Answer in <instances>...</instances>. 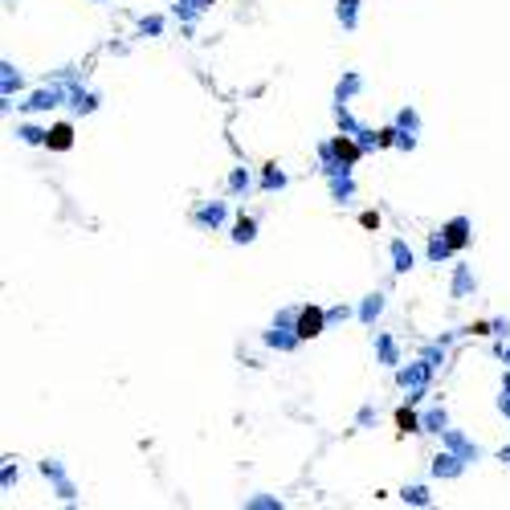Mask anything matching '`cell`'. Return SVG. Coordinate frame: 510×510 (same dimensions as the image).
Segmentation results:
<instances>
[{
  "label": "cell",
  "instance_id": "7",
  "mask_svg": "<svg viewBox=\"0 0 510 510\" xmlns=\"http://www.w3.org/2000/svg\"><path fill=\"white\" fill-rule=\"evenodd\" d=\"M237 241H249L254 237V221H237V233H233Z\"/></svg>",
  "mask_w": 510,
  "mask_h": 510
},
{
  "label": "cell",
  "instance_id": "1",
  "mask_svg": "<svg viewBox=\"0 0 510 510\" xmlns=\"http://www.w3.org/2000/svg\"><path fill=\"white\" fill-rule=\"evenodd\" d=\"M323 331V310H315V306H306L298 315V339H315Z\"/></svg>",
  "mask_w": 510,
  "mask_h": 510
},
{
  "label": "cell",
  "instance_id": "2",
  "mask_svg": "<svg viewBox=\"0 0 510 510\" xmlns=\"http://www.w3.org/2000/svg\"><path fill=\"white\" fill-rule=\"evenodd\" d=\"M49 147H53V151H66V147H70V127H66V123L49 131Z\"/></svg>",
  "mask_w": 510,
  "mask_h": 510
},
{
  "label": "cell",
  "instance_id": "3",
  "mask_svg": "<svg viewBox=\"0 0 510 510\" xmlns=\"http://www.w3.org/2000/svg\"><path fill=\"white\" fill-rule=\"evenodd\" d=\"M335 151H339V160L343 163H355V156H359V147H355L351 139H339L335 143Z\"/></svg>",
  "mask_w": 510,
  "mask_h": 510
},
{
  "label": "cell",
  "instance_id": "4",
  "mask_svg": "<svg viewBox=\"0 0 510 510\" xmlns=\"http://www.w3.org/2000/svg\"><path fill=\"white\" fill-rule=\"evenodd\" d=\"M449 245H453V249L465 245V221H453V225H449Z\"/></svg>",
  "mask_w": 510,
  "mask_h": 510
},
{
  "label": "cell",
  "instance_id": "6",
  "mask_svg": "<svg viewBox=\"0 0 510 510\" xmlns=\"http://www.w3.org/2000/svg\"><path fill=\"white\" fill-rule=\"evenodd\" d=\"M396 425H400V429L408 433V429H417V417H413L408 408H400V413H396Z\"/></svg>",
  "mask_w": 510,
  "mask_h": 510
},
{
  "label": "cell",
  "instance_id": "5",
  "mask_svg": "<svg viewBox=\"0 0 510 510\" xmlns=\"http://www.w3.org/2000/svg\"><path fill=\"white\" fill-rule=\"evenodd\" d=\"M396 270H408V266H413V254H408V249H404V245H400V241H396Z\"/></svg>",
  "mask_w": 510,
  "mask_h": 510
}]
</instances>
